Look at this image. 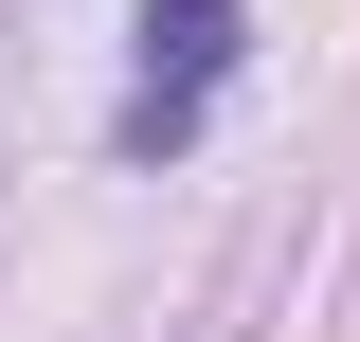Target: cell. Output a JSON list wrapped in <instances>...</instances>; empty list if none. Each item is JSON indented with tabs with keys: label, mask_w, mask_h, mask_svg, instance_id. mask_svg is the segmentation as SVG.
<instances>
[{
	"label": "cell",
	"mask_w": 360,
	"mask_h": 342,
	"mask_svg": "<svg viewBox=\"0 0 360 342\" xmlns=\"http://www.w3.org/2000/svg\"><path fill=\"white\" fill-rule=\"evenodd\" d=\"M217 90H234V0H144V90H127V144L162 163V144L217 127Z\"/></svg>",
	"instance_id": "cell-1"
}]
</instances>
